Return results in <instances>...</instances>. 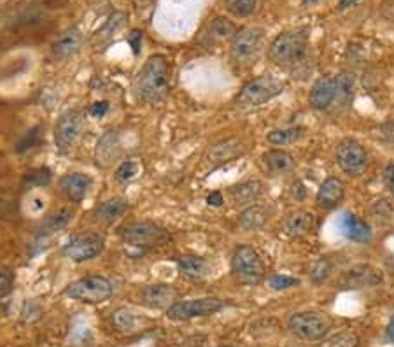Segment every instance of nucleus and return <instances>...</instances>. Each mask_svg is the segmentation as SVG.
<instances>
[{
    "mask_svg": "<svg viewBox=\"0 0 394 347\" xmlns=\"http://www.w3.org/2000/svg\"><path fill=\"white\" fill-rule=\"evenodd\" d=\"M268 58L291 78L305 79L314 69L309 28H293L279 33L268 48Z\"/></svg>",
    "mask_w": 394,
    "mask_h": 347,
    "instance_id": "f257e3e1",
    "label": "nucleus"
},
{
    "mask_svg": "<svg viewBox=\"0 0 394 347\" xmlns=\"http://www.w3.org/2000/svg\"><path fill=\"white\" fill-rule=\"evenodd\" d=\"M172 86V70L163 55H153L146 60L134 82L135 99L146 104H158L169 95Z\"/></svg>",
    "mask_w": 394,
    "mask_h": 347,
    "instance_id": "f03ea898",
    "label": "nucleus"
},
{
    "mask_svg": "<svg viewBox=\"0 0 394 347\" xmlns=\"http://www.w3.org/2000/svg\"><path fill=\"white\" fill-rule=\"evenodd\" d=\"M284 88H286V82L282 79H279L277 75L263 74L260 78H255L252 81H249L242 88V92L235 99V104L240 109L260 107V105L267 104V102L280 95L284 92Z\"/></svg>",
    "mask_w": 394,
    "mask_h": 347,
    "instance_id": "7ed1b4c3",
    "label": "nucleus"
},
{
    "mask_svg": "<svg viewBox=\"0 0 394 347\" xmlns=\"http://www.w3.org/2000/svg\"><path fill=\"white\" fill-rule=\"evenodd\" d=\"M289 331L297 338L305 342H316L324 338L331 330L333 321L328 314L317 311L297 312L287 321Z\"/></svg>",
    "mask_w": 394,
    "mask_h": 347,
    "instance_id": "20e7f679",
    "label": "nucleus"
},
{
    "mask_svg": "<svg viewBox=\"0 0 394 347\" xmlns=\"http://www.w3.org/2000/svg\"><path fill=\"white\" fill-rule=\"evenodd\" d=\"M265 263L251 246H238L232 256V274L242 284L255 286L265 279Z\"/></svg>",
    "mask_w": 394,
    "mask_h": 347,
    "instance_id": "39448f33",
    "label": "nucleus"
},
{
    "mask_svg": "<svg viewBox=\"0 0 394 347\" xmlns=\"http://www.w3.org/2000/svg\"><path fill=\"white\" fill-rule=\"evenodd\" d=\"M65 295L82 304H102L112 295V284L104 275H86L65 288Z\"/></svg>",
    "mask_w": 394,
    "mask_h": 347,
    "instance_id": "423d86ee",
    "label": "nucleus"
},
{
    "mask_svg": "<svg viewBox=\"0 0 394 347\" xmlns=\"http://www.w3.org/2000/svg\"><path fill=\"white\" fill-rule=\"evenodd\" d=\"M223 309H225V301L219 300V298H191V300L176 301L172 307L166 309V318L172 319V321H189V319L218 314Z\"/></svg>",
    "mask_w": 394,
    "mask_h": 347,
    "instance_id": "0eeeda50",
    "label": "nucleus"
},
{
    "mask_svg": "<svg viewBox=\"0 0 394 347\" xmlns=\"http://www.w3.org/2000/svg\"><path fill=\"white\" fill-rule=\"evenodd\" d=\"M119 237L130 246L142 249L163 246L170 240L169 232L151 221H137V223L123 226L119 230Z\"/></svg>",
    "mask_w": 394,
    "mask_h": 347,
    "instance_id": "6e6552de",
    "label": "nucleus"
},
{
    "mask_svg": "<svg viewBox=\"0 0 394 347\" xmlns=\"http://www.w3.org/2000/svg\"><path fill=\"white\" fill-rule=\"evenodd\" d=\"M85 128V118L78 109H69L63 112L55 124V144L60 153H69L81 137Z\"/></svg>",
    "mask_w": 394,
    "mask_h": 347,
    "instance_id": "1a4fd4ad",
    "label": "nucleus"
},
{
    "mask_svg": "<svg viewBox=\"0 0 394 347\" xmlns=\"http://www.w3.org/2000/svg\"><path fill=\"white\" fill-rule=\"evenodd\" d=\"M265 39V30L260 26L240 28L232 39V58L237 63L251 62L260 51Z\"/></svg>",
    "mask_w": 394,
    "mask_h": 347,
    "instance_id": "9d476101",
    "label": "nucleus"
},
{
    "mask_svg": "<svg viewBox=\"0 0 394 347\" xmlns=\"http://www.w3.org/2000/svg\"><path fill=\"white\" fill-rule=\"evenodd\" d=\"M104 237L98 233H81V235L72 237L69 242L62 249L63 256L72 260V262H90V260L97 258L102 251H104Z\"/></svg>",
    "mask_w": 394,
    "mask_h": 347,
    "instance_id": "9b49d317",
    "label": "nucleus"
},
{
    "mask_svg": "<svg viewBox=\"0 0 394 347\" xmlns=\"http://www.w3.org/2000/svg\"><path fill=\"white\" fill-rule=\"evenodd\" d=\"M336 164L342 169L347 176L359 177L365 172L366 164H368V156L366 151L354 139H344L336 148Z\"/></svg>",
    "mask_w": 394,
    "mask_h": 347,
    "instance_id": "f8f14e48",
    "label": "nucleus"
},
{
    "mask_svg": "<svg viewBox=\"0 0 394 347\" xmlns=\"http://www.w3.org/2000/svg\"><path fill=\"white\" fill-rule=\"evenodd\" d=\"M382 284V274L375 267L366 265H354L346 270L340 277L339 286L342 289H361V288H373V286Z\"/></svg>",
    "mask_w": 394,
    "mask_h": 347,
    "instance_id": "ddd939ff",
    "label": "nucleus"
},
{
    "mask_svg": "<svg viewBox=\"0 0 394 347\" xmlns=\"http://www.w3.org/2000/svg\"><path fill=\"white\" fill-rule=\"evenodd\" d=\"M336 100V82L335 75H323L314 82L312 90H310L309 102L310 107L316 111H326L331 107Z\"/></svg>",
    "mask_w": 394,
    "mask_h": 347,
    "instance_id": "4468645a",
    "label": "nucleus"
},
{
    "mask_svg": "<svg viewBox=\"0 0 394 347\" xmlns=\"http://www.w3.org/2000/svg\"><path fill=\"white\" fill-rule=\"evenodd\" d=\"M346 195V184L339 177H328L319 186L316 195V202L321 209L331 210L339 205Z\"/></svg>",
    "mask_w": 394,
    "mask_h": 347,
    "instance_id": "2eb2a0df",
    "label": "nucleus"
},
{
    "mask_svg": "<svg viewBox=\"0 0 394 347\" xmlns=\"http://www.w3.org/2000/svg\"><path fill=\"white\" fill-rule=\"evenodd\" d=\"M144 301L149 305L151 309H169L176 304L177 292L170 284H149L144 288Z\"/></svg>",
    "mask_w": 394,
    "mask_h": 347,
    "instance_id": "dca6fc26",
    "label": "nucleus"
},
{
    "mask_svg": "<svg viewBox=\"0 0 394 347\" xmlns=\"http://www.w3.org/2000/svg\"><path fill=\"white\" fill-rule=\"evenodd\" d=\"M60 186H62L63 193L69 197V200L79 203L86 198V195H88L90 188H92V179H90L86 174L72 172L60 179Z\"/></svg>",
    "mask_w": 394,
    "mask_h": 347,
    "instance_id": "f3484780",
    "label": "nucleus"
},
{
    "mask_svg": "<svg viewBox=\"0 0 394 347\" xmlns=\"http://www.w3.org/2000/svg\"><path fill=\"white\" fill-rule=\"evenodd\" d=\"M82 46V33L78 26L67 28L53 44V55L58 60H67L74 56Z\"/></svg>",
    "mask_w": 394,
    "mask_h": 347,
    "instance_id": "a211bd4d",
    "label": "nucleus"
},
{
    "mask_svg": "<svg viewBox=\"0 0 394 347\" xmlns=\"http://www.w3.org/2000/svg\"><path fill=\"white\" fill-rule=\"evenodd\" d=\"M244 153V146L238 139H226V141L218 142L214 144L207 154V160L212 167H219V165L226 164V161H232L237 156Z\"/></svg>",
    "mask_w": 394,
    "mask_h": 347,
    "instance_id": "6ab92c4d",
    "label": "nucleus"
},
{
    "mask_svg": "<svg viewBox=\"0 0 394 347\" xmlns=\"http://www.w3.org/2000/svg\"><path fill=\"white\" fill-rule=\"evenodd\" d=\"M121 153V141L119 135L116 132H107L100 137L97 144V151H95V158H97V164L102 167H109L112 161L119 156Z\"/></svg>",
    "mask_w": 394,
    "mask_h": 347,
    "instance_id": "aec40b11",
    "label": "nucleus"
},
{
    "mask_svg": "<svg viewBox=\"0 0 394 347\" xmlns=\"http://www.w3.org/2000/svg\"><path fill=\"white\" fill-rule=\"evenodd\" d=\"M128 210V202L124 198H109L102 202L100 205L95 209L93 220L102 225H111L116 220H119Z\"/></svg>",
    "mask_w": 394,
    "mask_h": 347,
    "instance_id": "412c9836",
    "label": "nucleus"
},
{
    "mask_svg": "<svg viewBox=\"0 0 394 347\" xmlns=\"http://www.w3.org/2000/svg\"><path fill=\"white\" fill-rule=\"evenodd\" d=\"M340 228L342 233L347 237L348 240H354V242H368L371 239V230L370 226L358 218L356 214L346 213L340 220Z\"/></svg>",
    "mask_w": 394,
    "mask_h": 347,
    "instance_id": "4be33fe9",
    "label": "nucleus"
},
{
    "mask_svg": "<svg viewBox=\"0 0 394 347\" xmlns=\"http://www.w3.org/2000/svg\"><path fill=\"white\" fill-rule=\"evenodd\" d=\"M265 169L270 172L272 176H279V174L291 172L294 169V158L284 149H272L261 156Z\"/></svg>",
    "mask_w": 394,
    "mask_h": 347,
    "instance_id": "5701e85b",
    "label": "nucleus"
},
{
    "mask_svg": "<svg viewBox=\"0 0 394 347\" xmlns=\"http://www.w3.org/2000/svg\"><path fill=\"white\" fill-rule=\"evenodd\" d=\"M268 221V210L267 207L260 205V203H252V205L245 207L238 216V223L247 232H255V230L263 228Z\"/></svg>",
    "mask_w": 394,
    "mask_h": 347,
    "instance_id": "b1692460",
    "label": "nucleus"
},
{
    "mask_svg": "<svg viewBox=\"0 0 394 347\" xmlns=\"http://www.w3.org/2000/svg\"><path fill=\"white\" fill-rule=\"evenodd\" d=\"M261 191L260 181H245L230 188V195L237 205H252L261 197Z\"/></svg>",
    "mask_w": 394,
    "mask_h": 347,
    "instance_id": "393cba45",
    "label": "nucleus"
},
{
    "mask_svg": "<svg viewBox=\"0 0 394 347\" xmlns=\"http://www.w3.org/2000/svg\"><path fill=\"white\" fill-rule=\"evenodd\" d=\"M316 228V220L310 213H294L284 223V232L289 237H303Z\"/></svg>",
    "mask_w": 394,
    "mask_h": 347,
    "instance_id": "a878e982",
    "label": "nucleus"
},
{
    "mask_svg": "<svg viewBox=\"0 0 394 347\" xmlns=\"http://www.w3.org/2000/svg\"><path fill=\"white\" fill-rule=\"evenodd\" d=\"M177 269L188 279H202L209 272V263L200 256L186 255L177 260Z\"/></svg>",
    "mask_w": 394,
    "mask_h": 347,
    "instance_id": "bb28decb",
    "label": "nucleus"
},
{
    "mask_svg": "<svg viewBox=\"0 0 394 347\" xmlns=\"http://www.w3.org/2000/svg\"><path fill=\"white\" fill-rule=\"evenodd\" d=\"M359 344H361V338L354 330H342L339 333L321 338L319 344L314 347H359Z\"/></svg>",
    "mask_w": 394,
    "mask_h": 347,
    "instance_id": "cd10ccee",
    "label": "nucleus"
},
{
    "mask_svg": "<svg viewBox=\"0 0 394 347\" xmlns=\"http://www.w3.org/2000/svg\"><path fill=\"white\" fill-rule=\"evenodd\" d=\"M336 82V100L335 104L347 105L354 99V75L348 73H340L335 75Z\"/></svg>",
    "mask_w": 394,
    "mask_h": 347,
    "instance_id": "c85d7f7f",
    "label": "nucleus"
},
{
    "mask_svg": "<svg viewBox=\"0 0 394 347\" xmlns=\"http://www.w3.org/2000/svg\"><path fill=\"white\" fill-rule=\"evenodd\" d=\"M305 135V128L297 127V128H280V130H274L267 135V141L274 146H287L293 144V142L300 141Z\"/></svg>",
    "mask_w": 394,
    "mask_h": 347,
    "instance_id": "c756f323",
    "label": "nucleus"
},
{
    "mask_svg": "<svg viewBox=\"0 0 394 347\" xmlns=\"http://www.w3.org/2000/svg\"><path fill=\"white\" fill-rule=\"evenodd\" d=\"M72 218H74V213H72L70 209L56 210V213L51 214V216L44 221V225L41 226V233L48 235V233L60 232V230H63L67 225L70 223Z\"/></svg>",
    "mask_w": 394,
    "mask_h": 347,
    "instance_id": "7c9ffc66",
    "label": "nucleus"
},
{
    "mask_svg": "<svg viewBox=\"0 0 394 347\" xmlns=\"http://www.w3.org/2000/svg\"><path fill=\"white\" fill-rule=\"evenodd\" d=\"M237 26H235L233 21L226 20V18L218 16L214 21L211 23V33L215 37V39H230L237 33Z\"/></svg>",
    "mask_w": 394,
    "mask_h": 347,
    "instance_id": "2f4dec72",
    "label": "nucleus"
},
{
    "mask_svg": "<svg viewBox=\"0 0 394 347\" xmlns=\"http://www.w3.org/2000/svg\"><path fill=\"white\" fill-rule=\"evenodd\" d=\"M112 324H115L116 330L128 333V331L135 330V316L134 312L128 311V309H117L112 314Z\"/></svg>",
    "mask_w": 394,
    "mask_h": 347,
    "instance_id": "473e14b6",
    "label": "nucleus"
},
{
    "mask_svg": "<svg viewBox=\"0 0 394 347\" xmlns=\"http://www.w3.org/2000/svg\"><path fill=\"white\" fill-rule=\"evenodd\" d=\"M124 20H127V14L117 11V13H115L111 18H109L107 23L104 25V28L98 30L97 39H107V37H111L112 33H116L117 30L124 25Z\"/></svg>",
    "mask_w": 394,
    "mask_h": 347,
    "instance_id": "72a5a7b5",
    "label": "nucleus"
},
{
    "mask_svg": "<svg viewBox=\"0 0 394 347\" xmlns=\"http://www.w3.org/2000/svg\"><path fill=\"white\" fill-rule=\"evenodd\" d=\"M49 181H51V171H49L48 167H41V169H36V171H32L25 177V186L43 188L46 186V184H49Z\"/></svg>",
    "mask_w": 394,
    "mask_h": 347,
    "instance_id": "f704fd0d",
    "label": "nucleus"
},
{
    "mask_svg": "<svg viewBox=\"0 0 394 347\" xmlns=\"http://www.w3.org/2000/svg\"><path fill=\"white\" fill-rule=\"evenodd\" d=\"M333 265L328 258H321L319 262H316V265L312 267V272H310V281L314 284H323L326 279L331 275Z\"/></svg>",
    "mask_w": 394,
    "mask_h": 347,
    "instance_id": "c9c22d12",
    "label": "nucleus"
},
{
    "mask_svg": "<svg viewBox=\"0 0 394 347\" xmlns=\"http://www.w3.org/2000/svg\"><path fill=\"white\" fill-rule=\"evenodd\" d=\"M139 164L134 160H127L123 161V164H119V167L116 169L115 172V177L119 183H128V181L135 179L139 174Z\"/></svg>",
    "mask_w": 394,
    "mask_h": 347,
    "instance_id": "e433bc0d",
    "label": "nucleus"
},
{
    "mask_svg": "<svg viewBox=\"0 0 394 347\" xmlns=\"http://www.w3.org/2000/svg\"><path fill=\"white\" fill-rule=\"evenodd\" d=\"M257 0H228V9L235 16L245 18L255 11Z\"/></svg>",
    "mask_w": 394,
    "mask_h": 347,
    "instance_id": "4c0bfd02",
    "label": "nucleus"
},
{
    "mask_svg": "<svg viewBox=\"0 0 394 347\" xmlns=\"http://www.w3.org/2000/svg\"><path fill=\"white\" fill-rule=\"evenodd\" d=\"M298 284H300V281L294 277H289V275L275 274L268 279V286H270L272 289H275V292H284V289L294 288V286Z\"/></svg>",
    "mask_w": 394,
    "mask_h": 347,
    "instance_id": "58836bf2",
    "label": "nucleus"
},
{
    "mask_svg": "<svg viewBox=\"0 0 394 347\" xmlns=\"http://www.w3.org/2000/svg\"><path fill=\"white\" fill-rule=\"evenodd\" d=\"M39 137H41V128L39 127L32 128V130H28V134H26L25 137L21 139L20 144L16 146V151H18V153H23V151L33 148V146L39 142Z\"/></svg>",
    "mask_w": 394,
    "mask_h": 347,
    "instance_id": "ea45409f",
    "label": "nucleus"
},
{
    "mask_svg": "<svg viewBox=\"0 0 394 347\" xmlns=\"http://www.w3.org/2000/svg\"><path fill=\"white\" fill-rule=\"evenodd\" d=\"M14 284V275L11 270L0 269V298L7 297L11 292H13Z\"/></svg>",
    "mask_w": 394,
    "mask_h": 347,
    "instance_id": "a19ab883",
    "label": "nucleus"
},
{
    "mask_svg": "<svg viewBox=\"0 0 394 347\" xmlns=\"http://www.w3.org/2000/svg\"><path fill=\"white\" fill-rule=\"evenodd\" d=\"M127 41H128V44H130V48H132V51H134V55H139L140 44H142V32H140V30H137V28L132 30V32L128 33Z\"/></svg>",
    "mask_w": 394,
    "mask_h": 347,
    "instance_id": "79ce46f5",
    "label": "nucleus"
},
{
    "mask_svg": "<svg viewBox=\"0 0 394 347\" xmlns=\"http://www.w3.org/2000/svg\"><path fill=\"white\" fill-rule=\"evenodd\" d=\"M109 111L107 102H95V104L90 105L88 112L93 116V118H104Z\"/></svg>",
    "mask_w": 394,
    "mask_h": 347,
    "instance_id": "37998d69",
    "label": "nucleus"
},
{
    "mask_svg": "<svg viewBox=\"0 0 394 347\" xmlns=\"http://www.w3.org/2000/svg\"><path fill=\"white\" fill-rule=\"evenodd\" d=\"M44 209H46V198L39 197V195H33V197L30 198V213L41 214Z\"/></svg>",
    "mask_w": 394,
    "mask_h": 347,
    "instance_id": "c03bdc74",
    "label": "nucleus"
},
{
    "mask_svg": "<svg viewBox=\"0 0 394 347\" xmlns=\"http://www.w3.org/2000/svg\"><path fill=\"white\" fill-rule=\"evenodd\" d=\"M384 183L388 190L394 195V164H389L384 171Z\"/></svg>",
    "mask_w": 394,
    "mask_h": 347,
    "instance_id": "a18cd8bd",
    "label": "nucleus"
},
{
    "mask_svg": "<svg viewBox=\"0 0 394 347\" xmlns=\"http://www.w3.org/2000/svg\"><path fill=\"white\" fill-rule=\"evenodd\" d=\"M223 202H225V198H223V195L219 193V191H212L209 197H207V203H209V205L221 207Z\"/></svg>",
    "mask_w": 394,
    "mask_h": 347,
    "instance_id": "49530a36",
    "label": "nucleus"
},
{
    "mask_svg": "<svg viewBox=\"0 0 394 347\" xmlns=\"http://www.w3.org/2000/svg\"><path fill=\"white\" fill-rule=\"evenodd\" d=\"M363 2V0H340L339 6H336V9L339 11H346V9H351V7H354L356 4Z\"/></svg>",
    "mask_w": 394,
    "mask_h": 347,
    "instance_id": "de8ad7c7",
    "label": "nucleus"
},
{
    "mask_svg": "<svg viewBox=\"0 0 394 347\" xmlns=\"http://www.w3.org/2000/svg\"><path fill=\"white\" fill-rule=\"evenodd\" d=\"M385 338H388L389 342H393V344H394V311H393V316H391V321H389L388 328H385Z\"/></svg>",
    "mask_w": 394,
    "mask_h": 347,
    "instance_id": "09e8293b",
    "label": "nucleus"
},
{
    "mask_svg": "<svg viewBox=\"0 0 394 347\" xmlns=\"http://www.w3.org/2000/svg\"><path fill=\"white\" fill-rule=\"evenodd\" d=\"M293 195L297 197L298 200L305 198V186H303L302 183H294L293 184Z\"/></svg>",
    "mask_w": 394,
    "mask_h": 347,
    "instance_id": "8fccbe9b",
    "label": "nucleus"
},
{
    "mask_svg": "<svg viewBox=\"0 0 394 347\" xmlns=\"http://www.w3.org/2000/svg\"><path fill=\"white\" fill-rule=\"evenodd\" d=\"M9 210H11V202H9V200L0 197V218L6 216V214L9 213Z\"/></svg>",
    "mask_w": 394,
    "mask_h": 347,
    "instance_id": "3c124183",
    "label": "nucleus"
},
{
    "mask_svg": "<svg viewBox=\"0 0 394 347\" xmlns=\"http://www.w3.org/2000/svg\"><path fill=\"white\" fill-rule=\"evenodd\" d=\"M385 14H388L389 20H393V21H394V6L389 7V11H388V13H385Z\"/></svg>",
    "mask_w": 394,
    "mask_h": 347,
    "instance_id": "603ef678",
    "label": "nucleus"
},
{
    "mask_svg": "<svg viewBox=\"0 0 394 347\" xmlns=\"http://www.w3.org/2000/svg\"><path fill=\"white\" fill-rule=\"evenodd\" d=\"M317 2H319V0H303V6H309V4L312 6V4H317Z\"/></svg>",
    "mask_w": 394,
    "mask_h": 347,
    "instance_id": "864d4df0",
    "label": "nucleus"
},
{
    "mask_svg": "<svg viewBox=\"0 0 394 347\" xmlns=\"http://www.w3.org/2000/svg\"><path fill=\"white\" fill-rule=\"evenodd\" d=\"M223 347H232V346H223Z\"/></svg>",
    "mask_w": 394,
    "mask_h": 347,
    "instance_id": "5fc2aeb1",
    "label": "nucleus"
}]
</instances>
